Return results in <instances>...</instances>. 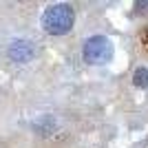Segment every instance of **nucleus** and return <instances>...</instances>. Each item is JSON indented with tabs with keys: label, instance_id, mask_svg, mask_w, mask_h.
<instances>
[{
	"label": "nucleus",
	"instance_id": "nucleus-1",
	"mask_svg": "<svg viewBox=\"0 0 148 148\" xmlns=\"http://www.w3.org/2000/svg\"><path fill=\"white\" fill-rule=\"evenodd\" d=\"M75 25V9L66 2H58L44 9L42 13V27L51 36H64Z\"/></svg>",
	"mask_w": 148,
	"mask_h": 148
},
{
	"label": "nucleus",
	"instance_id": "nucleus-2",
	"mask_svg": "<svg viewBox=\"0 0 148 148\" xmlns=\"http://www.w3.org/2000/svg\"><path fill=\"white\" fill-rule=\"evenodd\" d=\"M82 58L86 64H106L113 58V42L106 36H91L82 47Z\"/></svg>",
	"mask_w": 148,
	"mask_h": 148
},
{
	"label": "nucleus",
	"instance_id": "nucleus-3",
	"mask_svg": "<svg viewBox=\"0 0 148 148\" xmlns=\"http://www.w3.org/2000/svg\"><path fill=\"white\" fill-rule=\"evenodd\" d=\"M9 58H11L13 62H18V64H27V62L33 60V56H36V49H33V44L29 42V40H13L11 44H9Z\"/></svg>",
	"mask_w": 148,
	"mask_h": 148
},
{
	"label": "nucleus",
	"instance_id": "nucleus-4",
	"mask_svg": "<svg viewBox=\"0 0 148 148\" xmlns=\"http://www.w3.org/2000/svg\"><path fill=\"white\" fill-rule=\"evenodd\" d=\"M133 84H135L137 88H148V69L146 66L135 69V73H133Z\"/></svg>",
	"mask_w": 148,
	"mask_h": 148
}]
</instances>
